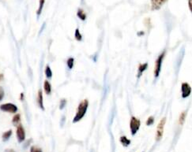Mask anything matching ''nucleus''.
<instances>
[{
	"instance_id": "obj_5",
	"label": "nucleus",
	"mask_w": 192,
	"mask_h": 152,
	"mask_svg": "<svg viewBox=\"0 0 192 152\" xmlns=\"http://www.w3.org/2000/svg\"><path fill=\"white\" fill-rule=\"evenodd\" d=\"M0 110L9 113H16L18 111V107L13 103H5L0 106Z\"/></svg>"
},
{
	"instance_id": "obj_18",
	"label": "nucleus",
	"mask_w": 192,
	"mask_h": 152,
	"mask_svg": "<svg viewBox=\"0 0 192 152\" xmlns=\"http://www.w3.org/2000/svg\"><path fill=\"white\" fill-rule=\"evenodd\" d=\"M74 59L73 58H70L68 60H67V66L70 70L74 67Z\"/></svg>"
},
{
	"instance_id": "obj_28",
	"label": "nucleus",
	"mask_w": 192,
	"mask_h": 152,
	"mask_svg": "<svg viewBox=\"0 0 192 152\" xmlns=\"http://www.w3.org/2000/svg\"><path fill=\"white\" fill-rule=\"evenodd\" d=\"M91 152H93V151H91Z\"/></svg>"
},
{
	"instance_id": "obj_22",
	"label": "nucleus",
	"mask_w": 192,
	"mask_h": 152,
	"mask_svg": "<svg viewBox=\"0 0 192 152\" xmlns=\"http://www.w3.org/2000/svg\"><path fill=\"white\" fill-rule=\"evenodd\" d=\"M153 122H154V118H153V117H150L148 118V120L146 121V125H151L153 124Z\"/></svg>"
},
{
	"instance_id": "obj_19",
	"label": "nucleus",
	"mask_w": 192,
	"mask_h": 152,
	"mask_svg": "<svg viewBox=\"0 0 192 152\" xmlns=\"http://www.w3.org/2000/svg\"><path fill=\"white\" fill-rule=\"evenodd\" d=\"M20 120H21V116H20V114H16V115L14 116V117H13L12 121H13V123H14V124L17 125L20 122Z\"/></svg>"
},
{
	"instance_id": "obj_14",
	"label": "nucleus",
	"mask_w": 192,
	"mask_h": 152,
	"mask_svg": "<svg viewBox=\"0 0 192 152\" xmlns=\"http://www.w3.org/2000/svg\"><path fill=\"white\" fill-rule=\"evenodd\" d=\"M77 15H78V18H79L81 20H82V21H85V20L86 19V14H85V12H84L81 9H78Z\"/></svg>"
},
{
	"instance_id": "obj_10",
	"label": "nucleus",
	"mask_w": 192,
	"mask_h": 152,
	"mask_svg": "<svg viewBox=\"0 0 192 152\" xmlns=\"http://www.w3.org/2000/svg\"><path fill=\"white\" fill-rule=\"evenodd\" d=\"M148 68V64L147 63H145V64H141V65L138 66V73H137V77H140L142 76V74H143V72L145 70H146V69Z\"/></svg>"
},
{
	"instance_id": "obj_27",
	"label": "nucleus",
	"mask_w": 192,
	"mask_h": 152,
	"mask_svg": "<svg viewBox=\"0 0 192 152\" xmlns=\"http://www.w3.org/2000/svg\"><path fill=\"white\" fill-rule=\"evenodd\" d=\"M2 78V74H0V81H1V79Z\"/></svg>"
},
{
	"instance_id": "obj_3",
	"label": "nucleus",
	"mask_w": 192,
	"mask_h": 152,
	"mask_svg": "<svg viewBox=\"0 0 192 152\" xmlns=\"http://www.w3.org/2000/svg\"><path fill=\"white\" fill-rule=\"evenodd\" d=\"M164 54H165V51L162 52L161 54H160L158 58H157V61H156L155 63V69H154V76L155 77H159V74L160 73V70H161V65H162L163 60H164Z\"/></svg>"
},
{
	"instance_id": "obj_20",
	"label": "nucleus",
	"mask_w": 192,
	"mask_h": 152,
	"mask_svg": "<svg viewBox=\"0 0 192 152\" xmlns=\"http://www.w3.org/2000/svg\"><path fill=\"white\" fill-rule=\"evenodd\" d=\"M185 117H186V112H183V113H182L181 115H180V123L181 125H183V123L184 122Z\"/></svg>"
},
{
	"instance_id": "obj_17",
	"label": "nucleus",
	"mask_w": 192,
	"mask_h": 152,
	"mask_svg": "<svg viewBox=\"0 0 192 152\" xmlns=\"http://www.w3.org/2000/svg\"><path fill=\"white\" fill-rule=\"evenodd\" d=\"M74 36H75V39L77 40L78 41H81L82 40V36L81 34L80 33V31L78 28L75 30V34H74Z\"/></svg>"
},
{
	"instance_id": "obj_2",
	"label": "nucleus",
	"mask_w": 192,
	"mask_h": 152,
	"mask_svg": "<svg viewBox=\"0 0 192 152\" xmlns=\"http://www.w3.org/2000/svg\"><path fill=\"white\" fill-rule=\"evenodd\" d=\"M140 125H141V121L139 119L135 117H131L130 121V129L132 136H134L137 133V131L139 130Z\"/></svg>"
},
{
	"instance_id": "obj_1",
	"label": "nucleus",
	"mask_w": 192,
	"mask_h": 152,
	"mask_svg": "<svg viewBox=\"0 0 192 152\" xmlns=\"http://www.w3.org/2000/svg\"><path fill=\"white\" fill-rule=\"evenodd\" d=\"M89 107V101L88 99H84L82 102L80 103L78 105V110H77V113H76L75 116H74V119H73V123H77L79 121H81L83 117L85 116L86 110Z\"/></svg>"
},
{
	"instance_id": "obj_7",
	"label": "nucleus",
	"mask_w": 192,
	"mask_h": 152,
	"mask_svg": "<svg viewBox=\"0 0 192 152\" xmlns=\"http://www.w3.org/2000/svg\"><path fill=\"white\" fill-rule=\"evenodd\" d=\"M17 138L19 143H21L25 139V132L22 125H19L17 128Z\"/></svg>"
},
{
	"instance_id": "obj_24",
	"label": "nucleus",
	"mask_w": 192,
	"mask_h": 152,
	"mask_svg": "<svg viewBox=\"0 0 192 152\" xmlns=\"http://www.w3.org/2000/svg\"><path fill=\"white\" fill-rule=\"evenodd\" d=\"M4 97V90L2 87H0V101L3 99Z\"/></svg>"
},
{
	"instance_id": "obj_23",
	"label": "nucleus",
	"mask_w": 192,
	"mask_h": 152,
	"mask_svg": "<svg viewBox=\"0 0 192 152\" xmlns=\"http://www.w3.org/2000/svg\"><path fill=\"white\" fill-rule=\"evenodd\" d=\"M66 103H67V100H66V99L61 100V102H60V107H59L60 110H63V109L64 107H65Z\"/></svg>"
},
{
	"instance_id": "obj_16",
	"label": "nucleus",
	"mask_w": 192,
	"mask_h": 152,
	"mask_svg": "<svg viewBox=\"0 0 192 152\" xmlns=\"http://www.w3.org/2000/svg\"><path fill=\"white\" fill-rule=\"evenodd\" d=\"M45 75H46V77H48V78H51V77H52V71H51L49 65H47V66H46Z\"/></svg>"
},
{
	"instance_id": "obj_11",
	"label": "nucleus",
	"mask_w": 192,
	"mask_h": 152,
	"mask_svg": "<svg viewBox=\"0 0 192 152\" xmlns=\"http://www.w3.org/2000/svg\"><path fill=\"white\" fill-rule=\"evenodd\" d=\"M44 89L46 94L49 95L51 91V85L48 81H45L44 83Z\"/></svg>"
},
{
	"instance_id": "obj_6",
	"label": "nucleus",
	"mask_w": 192,
	"mask_h": 152,
	"mask_svg": "<svg viewBox=\"0 0 192 152\" xmlns=\"http://www.w3.org/2000/svg\"><path fill=\"white\" fill-rule=\"evenodd\" d=\"M182 98L186 99L189 96L191 92V87L187 83H183L181 85Z\"/></svg>"
},
{
	"instance_id": "obj_26",
	"label": "nucleus",
	"mask_w": 192,
	"mask_h": 152,
	"mask_svg": "<svg viewBox=\"0 0 192 152\" xmlns=\"http://www.w3.org/2000/svg\"><path fill=\"white\" fill-rule=\"evenodd\" d=\"M188 4H189V7H190V11H191V0H189Z\"/></svg>"
},
{
	"instance_id": "obj_15",
	"label": "nucleus",
	"mask_w": 192,
	"mask_h": 152,
	"mask_svg": "<svg viewBox=\"0 0 192 152\" xmlns=\"http://www.w3.org/2000/svg\"><path fill=\"white\" fill-rule=\"evenodd\" d=\"M44 2H45V0H40V5H39V8H38V10H37V16H40V15H41V12H42L43 7H44Z\"/></svg>"
},
{
	"instance_id": "obj_9",
	"label": "nucleus",
	"mask_w": 192,
	"mask_h": 152,
	"mask_svg": "<svg viewBox=\"0 0 192 152\" xmlns=\"http://www.w3.org/2000/svg\"><path fill=\"white\" fill-rule=\"evenodd\" d=\"M37 103H38V105L41 107V110H44V99H43V93L41 90H40L38 91V96H37Z\"/></svg>"
},
{
	"instance_id": "obj_13",
	"label": "nucleus",
	"mask_w": 192,
	"mask_h": 152,
	"mask_svg": "<svg viewBox=\"0 0 192 152\" xmlns=\"http://www.w3.org/2000/svg\"><path fill=\"white\" fill-rule=\"evenodd\" d=\"M11 135H12V130H8V131L5 132L2 134V140L3 141H7L10 139V137H11Z\"/></svg>"
},
{
	"instance_id": "obj_21",
	"label": "nucleus",
	"mask_w": 192,
	"mask_h": 152,
	"mask_svg": "<svg viewBox=\"0 0 192 152\" xmlns=\"http://www.w3.org/2000/svg\"><path fill=\"white\" fill-rule=\"evenodd\" d=\"M30 152H42V150H41V149L39 148V147L33 146V147H31Z\"/></svg>"
},
{
	"instance_id": "obj_8",
	"label": "nucleus",
	"mask_w": 192,
	"mask_h": 152,
	"mask_svg": "<svg viewBox=\"0 0 192 152\" xmlns=\"http://www.w3.org/2000/svg\"><path fill=\"white\" fill-rule=\"evenodd\" d=\"M168 0H151V7L153 11H157L161 8Z\"/></svg>"
},
{
	"instance_id": "obj_12",
	"label": "nucleus",
	"mask_w": 192,
	"mask_h": 152,
	"mask_svg": "<svg viewBox=\"0 0 192 152\" xmlns=\"http://www.w3.org/2000/svg\"><path fill=\"white\" fill-rule=\"evenodd\" d=\"M120 143H122V145L124 146V147H128L129 145L130 144V140L129 139L127 138V137H120Z\"/></svg>"
},
{
	"instance_id": "obj_4",
	"label": "nucleus",
	"mask_w": 192,
	"mask_h": 152,
	"mask_svg": "<svg viewBox=\"0 0 192 152\" xmlns=\"http://www.w3.org/2000/svg\"><path fill=\"white\" fill-rule=\"evenodd\" d=\"M165 122H166V119L162 118L159 122L158 125H157V133H156V140L157 141H159V140H161L163 137V134H164V125H165Z\"/></svg>"
},
{
	"instance_id": "obj_25",
	"label": "nucleus",
	"mask_w": 192,
	"mask_h": 152,
	"mask_svg": "<svg viewBox=\"0 0 192 152\" xmlns=\"http://www.w3.org/2000/svg\"><path fill=\"white\" fill-rule=\"evenodd\" d=\"M4 152H15V151H14V150H12V149H7Z\"/></svg>"
}]
</instances>
